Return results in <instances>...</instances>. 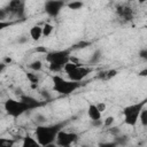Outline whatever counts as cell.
<instances>
[{
  "label": "cell",
  "mask_w": 147,
  "mask_h": 147,
  "mask_svg": "<svg viewBox=\"0 0 147 147\" xmlns=\"http://www.w3.org/2000/svg\"><path fill=\"white\" fill-rule=\"evenodd\" d=\"M69 121L60 122L51 125H38L34 131V138L38 140V142L45 147L49 144H53L56 141V137L60 131L63 130V127L68 124Z\"/></svg>",
  "instance_id": "6da1fadb"
},
{
  "label": "cell",
  "mask_w": 147,
  "mask_h": 147,
  "mask_svg": "<svg viewBox=\"0 0 147 147\" xmlns=\"http://www.w3.org/2000/svg\"><path fill=\"white\" fill-rule=\"evenodd\" d=\"M70 49L53 51L46 54V61L48 62V67L54 72L62 70L64 65L70 61Z\"/></svg>",
  "instance_id": "7a4b0ae2"
},
{
  "label": "cell",
  "mask_w": 147,
  "mask_h": 147,
  "mask_svg": "<svg viewBox=\"0 0 147 147\" xmlns=\"http://www.w3.org/2000/svg\"><path fill=\"white\" fill-rule=\"evenodd\" d=\"M147 103V98H145L144 100L137 102V103H132L126 106L123 109V116H124V123L129 126H134L140 117V114L142 111V109L145 108V105Z\"/></svg>",
  "instance_id": "3957f363"
},
{
  "label": "cell",
  "mask_w": 147,
  "mask_h": 147,
  "mask_svg": "<svg viewBox=\"0 0 147 147\" xmlns=\"http://www.w3.org/2000/svg\"><path fill=\"white\" fill-rule=\"evenodd\" d=\"M52 82H53V90L61 95H68L82 86V83L65 80L64 78H62L61 76H57V75H54L52 77Z\"/></svg>",
  "instance_id": "277c9868"
},
{
  "label": "cell",
  "mask_w": 147,
  "mask_h": 147,
  "mask_svg": "<svg viewBox=\"0 0 147 147\" xmlns=\"http://www.w3.org/2000/svg\"><path fill=\"white\" fill-rule=\"evenodd\" d=\"M3 108L7 113V115H9L10 117H14V118H17L20 117L21 115H23L25 111L30 110L28 108V106L22 102L21 100H15V99H7L3 103Z\"/></svg>",
  "instance_id": "5b68a950"
},
{
  "label": "cell",
  "mask_w": 147,
  "mask_h": 147,
  "mask_svg": "<svg viewBox=\"0 0 147 147\" xmlns=\"http://www.w3.org/2000/svg\"><path fill=\"white\" fill-rule=\"evenodd\" d=\"M78 138L79 136L76 132H68V131L62 130L59 132L55 142L59 147H68V146L71 147V145L75 144L78 140Z\"/></svg>",
  "instance_id": "8992f818"
},
{
  "label": "cell",
  "mask_w": 147,
  "mask_h": 147,
  "mask_svg": "<svg viewBox=\"0 0 147 147\" xmlns=\"http://www.w3.org/2000/svg\"><path fill=\"white\" fill-rule=\"evenodd\" d=\"M6 11L13 16L18 18H23L25 16V2L22 0H11L8 2L7 7L5 8Z\"/></svg>",
  "instance_id": "52a82bcc"
},
{
  "label": "cell",
  "mask_w": 147,
  "mask_h": 147,
  "mask_svg": "<svg viewBox=\"0 0 147 147\" xmlns=\"http://www.w3.org/2000/svg\"><path fill=\"white\" fill-rule=\"evenodd\" d=\"M65 6L64 1H60V0H49L46 1L44 5V9L46 11V14L51 17H56L60 11L62 10V8Z\"/></svg>",
  "instance_id": "ba28073f"
},
{
  "label": "cell",
  "mask_w": 147,
  "mask_h": 147,
  "mask_svg": "<svg viewBox=\"0 0 147 147\" xmlns=\"http://www.w3.org/2000/svg\"><path fill=\"white\" fill-rule=\"evenodd\" d=\"M92 72V68H88V67H83V65H79L77 67L75 70H72L71 72L67 74L69 80H72V82H78L80 83L85 77H87Z\"/></svg>",
  "instance_id": "9c48e42d"
},
{
  "label": "cell",
  "mask_w": 147,
  "mask_h": 147,
  "mask_svg": "<svg viewBox=\"0 0 147 147\" xmlns=\"http://www.w3.org/2000/svg\"><path fill=\"white\" fill-rule=\"evenodd\" d=\"M116 14L124 21H131L133 18V10L127 5H118L116 7Z\"/></svg>",
  "instance_id": "30bf717a"
},
{
  "label": "cell",
  "mask_w": 147,
  "mask_h": 147,
  "mask_svg": "<svg viewBox=\"0 0 147 147\" xmlns=\"http://www.w3.org/2000/svg\"><path fill=\"white\" fill-rule=\"evenodd\" d=\"M18 100H21L22 102H24V103L28 106V108H29L30 110L36 109V108H38V107H40V106H41V102H40V101H38L36 98H33V96H31V95L21 94V95H20V98H18Z\"/></svg>",
  "instance_id": "8fae6325"
},
{
  "label": "cell",
  "mask_w": 147,
  "mask_h": 147,
  "mask_svg": "<svg viewBox=\"0 0 147 147\" xmlns=\"http://www.w3.org/2000/svg\"><path fill=\"white\" fill-rule=\"evenodd\" d=\"M87 115L90 117L91 121H95V119H101V113L99 111L96 105L90 103L88 108H87Z\"/></svg>",
  "instance_id": "7c38bea8"
},
{
  "label": "cell",
  "mask_w": 147,
  "mask_h": 147,
  "mask_svg": "<svg viewBox=\"0 0 147 147\" xmlns=\"http://www.w3.org/2000/svg\"><path fill=\"white\" fill-rule=\"evenodd\" d=\"M22 147H42V146L38 142V140L36 138H33V137H31V136L28 134V136H25L23 138Z\"/></svg>",
  "instance_id": "4fadbf2b"
},
{
  "label": "cell",
  "mask_w": 147,
  "mask_h": 147,
  "mask_svg": "<svg viewBox=\"0 0 147 147\" xmlns=\"http://www.w3.org/2000/svg\"><path fill=\"white\" fill-rule=\"evenodd\" d=\"M29 34H30V37H31L32 40L38 41V40L42 37V28L39 26V25H33V26L30 29Z\"/></svg>",
  "instance_id": "5bb4252c"
},
{
  "label": "cell",
  "mask_w": 147,
  "mask_h": 147,
  "mask_svg": "<svg viewBox=\"0 0 147 147\" xmlns=\"http://www.w3.org/2000/svg\"><path fill=\"white\" fill-rule=\"evenodd\" d=\"M101 57H102V52H101L100 49H96V51L91 55V57H90V60H88V64H95V63H98V62L101 60Z\"/></svg>",
  "instance_id": "9a60e30c"
},
{
  "label": "cell",
  "mask_w": 147,
  "mask_h": 147,
  "mask_svg": "<svg viewBox=\"0 0 147 147\" xmlns=\"http://www.w3.org/2000/svg\"><path fill=\"white\" fill-rule=\"evenodd\" d=\"M114 141L116 142L117 146H125V145L127 144V141H129V138H127L126 136H121V134H118V136H116V137L114 138Z\"/></svg>",
  "instance_id": "2e32d148"
},
{
  "label": "cell",
  "mask_w": 147,
  "mask_h": 147,
  "mask_svg": "<svg viewBox=\"0 0 147 147\" xmlns=\"http://www.w3.org/2000/svg\"><path fill=\"white\" fill-rule=\"evenodd\" d=\"M29 68H30L32 71H34V72L40 71V70H41V68H42V62H41V61H39V60L32 61V62L29 64Z\"/></svg>",
  "instance_id": "e0dca14e"
},
{
  "label": "cell",
  "mask_w": 147,
  "mask_h": 147,
  "mask_svg": "<svg viewBox=\"0 0 147 147\" xmlns=\"http://www.w3.org/2000/svg\"><path fill=\"white\" fill-rule=\"evenodd\" d=\"M15 140L9 138H0V147H14Z\"/></svg>",
  "instance_id": "ac0fdd59"
},
{
  "label": "cell",
  "mask_w": 147,
  "mask_h": 147,
  "mask_svg": "<svg viewBox=\"0 0 147 147\" xmlns=\"http://www.w3.org/2000/svg\"><path fill=\"white\" fill-rule=\"evenodd\" d=\"M53 29H54V26H53L52 24H49V23L44 24V26H42V36H44V37L51 36L52 32H53Z\"/></svg>",
  "instance_id": "d6986e66"
},
{
  "label": "cell",
  "mask_w": 147,
  "mask_h": 147,
  "mask_svg": "<svg viewBox=\"0 0 147 147\" xmlns=\"http://www.w3.org/2000/svg\"><path fill=\"white\" fill-rule=\"evenodd\" d=\"M80 64H77V63H74V62H71V61H69L65 65H64V68H63V70L65 71V74H69V72H71L72 70H75L77 67H79Z\"/></svg>",
  "instance_id": "ffe728a7"
},
{
  "label": "cell",
  "mask_w": 147,
  "mask_h": 147,
  "mask_svg": "<svg viewBox=\"0 0 147 147\" xmlns=\"http://www.w3.org/2000/svg\"><path fill=\"white\" fill-rule=\"evenodd\" d=\"M26 78L30 80V83H32V85L34 86L36 84L39 83V77L37 76V74H33V72H28L26 74Z\"/></svg>",
  "instance_id": "44dd1931"
},
{
  "label": "cell",
  "mask_w": 147,
  "mask_h": 147,
  "mask_svg": "<svg viewBox=\"0 0 147 147\" xmlns=\"http://www.w3.org/2000/svg\"><path fill=\"white\" fill-rule=\"evenodd\" d=\"M67 6H68L70 9L76 10V9H80V8L84 6V3H83L82 1H72V2H69Z\"/></svg>",
  "instance_id": "7402d4cb"
},
{
  "label": "cell",
  "mask_w": 147,
  "mask_h": 147,
  "mask_svg": "<svg viewBox=\"0 0 147 147\" xmlns=\"http://www.w3.org/2000/svg\"><path fill=\"white\" fill-rule=\"evenodd\" d=\"M139 121L144 126H147V109L146 108L142 109V111L140 114V117H139Z\"/></svg>",
  "instance_id": "603a6c76"
},
{
  "label": "cell",
  "mask_w": 147,
  "mask_h": 147,
  "mask_svg": "<svg viewBox=\"0 0 147 147\" xmlns=\"http://www.w3.org/2000/svg\"><path fill=\"white\" fill-rule=\"evenodd\" d=\"M114 122H115V118H114L113 116H108V117L103 121V126H106V127H110V126H113Z\"/></svg>",
  "instance_id": "cb8c5ba5"
},
{
  "label": "cell",
  "mask_w": 147,
  "mask_h": 147,
  "mask_svg": "<svg viewBox=\"0 0 147 147\" xmlns=\"http://www.w3.org/2000/svg\"><path fill=\"white\" fill-rule=\"evenodd\" d=\"M98 147H118L115 141H106V142H100Z\"/></svg>",
  "instance_id": "d4e9b609"
},
{
  "label": "cell",
  "mask_w": 147,
  "mask_h": 147,
  "mask_svg": "<svg viewBox=\"0 0 147 147\" xmlns=\"http://www.w3.org/2000/svg\"><path fill=\"white\" fill-rule=\"evenodd\" d=\"M109 132H110V134H113L114 137H116V136L121 134L119 127H117V126H110V127H109Z\"/></svg>",
  "instance_id": "484cf974"
},
{
  "label": "cell",
  "mask_w": 147,
  "mask_h": 147,
  "mask_svg": "<svg viewBox=\"0 0 147 147\" xmlns=\"http://www.w3.org/2000/svg\"><path fill=\"white\" fill-rule=\"evenodd\" d=\"M88 45H90V42H88V41H82V42L76 44L75 46H72V48H74V49H78V48H85V47H87Z\"/></svg>",
  "instance_id": "4316f807"
},
{
  "label": "cell",
  "mask_w": 147,
  "mask_h": 147,
  "mask_svg": "<svg viewBox=\"0 0 147 147\" xmlns=\"http://www.w3.org/2000/svg\"><path fill=\"white\" fill-rule=\"evenodd\" d=\"M138 55H139V57H140L141 60L147 61V48H142V49H140Z\"/></svg>",
  "instance_id": "83f0119b"
},
{
  "label": "cell",
  "mask_w": 147,
  "mask_h": 147,
  "mask_svg": "<svg viewBox=\"0 0 147 147\" xmlns=\"http://www.w3.org/2000/svg\"><path fill=\"white\" fill-rule=\"evenodd\" d=\"M117 75V71L116 70H108V71H106V79H110V78H113V77H115Z\"/></svg>",
  "instance_id": "f1b7e54d"
},
{
  "label": "cell",
  "mask_w": 147,
  "mask_h": 147,
  "mask_svg": "<svg viewBox=\"0 0 147 147\" xmlns=\"http://www.w3.org/2000/svg\"><path fill=\"white\" fill-rule=\"evenodd\" d=\"M91 124H92V126H94V127H101V126L103 125V121H102V119L91 121Z\"/></svg>",
  "instance_id": "f546056e"
},
{
  "label": "cell",
  "mask_w": 147,
  "mask_h": 147,
  "mask_svg": "<svg viewBox=\"0 0 147 147\" xmlns=\"http://www.w3.org/2000/svg\"><path fill=\"white\" fill-rule=\"evenodd\" d=\"M96 107H98V109H99V111H100L101 114L106 110V103H105V102H99V103H96Z\"/></svg>",
  "instance_id": "4dcf8cb0"
},
{
  "label": "cell",
  "mask_w": 147,
  "mask_h": 147,
  "mask_svg": "<svg viewBox=\"0 0 147 147\" xmlns=\"http://www.w3.org/2000/svg\"><path fill=\"white\" fill-rule=\"evenodd\" d=\"M36 52H41V53H45V54H47L48 52H47V49L46 48H44V47H37L36 48Z\"/></svg>",
  "instance_id": "1f68e13d"
},
{
  "label": "cell",
  "mask_w": 147,
  "mask_h": 147,
  "mask_svg": "<svg viewBox=\"0 0 147 147\" xmlns=\"http://www.w3.org/2000/svg\"><path fill=\"white\" fill-rule=\"evenodd\" d=\"M139 76H141V77H146V76H147V69L141 70V71L139 72Z\"/></svg>",
  "instance_id": "d6a6232c"
},
{
  "label": "cell",
  "mask_w": 147,
  "mask_h": 147,
  "mask_svg": "<svg viewBox=\"0 0 147 147\" xmlns=\"http://www.w3.org/2000/svg\"><path fill=\"white\" fill-rule=\"evenodd\" d=\"M7 25H9V22H0V29H5V26H7Z\"/></svg>",
  "instance_id": "836d02e7"
},
{
  "label": "cell",
  "mask_w": 147,
  "mask_h": 147,
  "mask_svg": "<svg viewBox=\"0 0 147 147\" xmlns=\"http://www.w3.org/2000/svg\"><path fill=\"white\" fill-rule=\"evenodd\" d=\"M26 40H28V37H22V38L18 39V42H20V44H23V42H25Z\"/></svg>",
  "instance_id": "e575fe53"
},
{
  "label": "cell",
  "mask_w": 147,
  "mask_h": 147,
  "mask_svg": "<svg viewBox=\"0 0 147 147\" xmlns=\"http://www.w3.org/2000/svg\"><path fill=\"white\" fill-rule=\"evenodd\" d=\"M45 147H59V146L53 142V144H49V145H47V146H45Z\"/></svg>",
  "instance_id": "d590c367"
},
{
  "label": "cell",
  "mask_w": 147,
  "mask_h": 147,
  "mask_svg": "<svg viewBox=\"0 0 147 147\" xmlns=\"http://www.w3.org/2000/svg\"><path fill=\"white\" fill-rule=\"evenodd\" d=\"M5 61H6V62H8V63H9V62H10V61H11V60H10V59H9V57H6V59H5Z\"/></svg>",
  "instance_id": "8d00e7d4"
},
{
  "label": "cell",
  "mask_w": 147,
  "mask_h": 147,
  "mask_svg": "<svg viewBox=\"0 0 147 147\" xmlns=\"http://www.w3.org/2000/svg\"><path fill=\"white\" fill-rule=\"evenodd\" d=\"M82 147H90V146H87V145H83Z\"/></svg>",
  "instance_id": "74e56055"
},
{
  "label": "cell",
  "mask_w": 147,
  "mask_h": 147,
  "mask_svg": "<svg viewBox=\"0 0 147 147\" xmlns=\"http://www.w3.org/2000/svg\"><path fill=\"white\" fill-rule=\"evenodd\" d=\"M146 29H147V16H146Z\"/></svg>",
  "instance_id": "f35d334b"
},
{
  "label": "cell",
  "mask_w": 147,
  "mask_h": 147,
  "mask_svg": "<svg viewBox=\"0 0 147 147\" xmlns=\"http://www.w3.org/2000/svg\"><path fill=\"white\" fill-rule=\"evenodd\" d=\"M68 147H70V146H68Z\"/></svg>",
  "instance_id": "ab89813d"
}]
</instances>
